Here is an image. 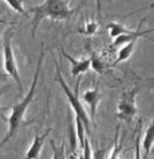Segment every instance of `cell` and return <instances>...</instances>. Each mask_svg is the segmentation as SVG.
I'll list each match as a JSON object with an SVG mask.
<instances>
[{
  "label": "cell",
  "instance_id": "3957f363",
  "mask_svg": "<svg viewBox=\"0 0 154 159\" xmlns=\"http://www.w3.org/2000/svg\"><path fill=\"white\" fill-rule=\"evenodd\" d=\"M54 64H55V73H56L55 80L59 82V84L61 85V88H62L63 92H64V95H66L68 102H69V105L71 106L73 111L75 112V116H78L79 118L82 119L84 126H85V129H86V133L91 134L90 119H89V116H87L86 111H85V108H84L83 104H82V102H81V99H79V96H78V90H79L78 87H79L81 80L77 81L75 90H71L70 88H69V85L67 84V82L64 81V79H63L62 74H61V70H60L59 64H58L56 60H54Z\"/></svg>",
  "mask_w": 154,
  "mask_h": 159
},
{
  "label": "cell",
  "instance_id": "277c9868",
  "mask_svg": "<svg viewBox=\"0 0 154 159\" xmlns=\"http://www.w3.org/2000/svg\"><path fill=\"white\" fill-rule=\"evenodd\" d=\"M139 90H140V87L136 85L122 92L121 98L116 106V116L119 120L124 121L125 123H131L134 121V116L138 112L136 99H137Z\"/></svg>",
  "mask_w": 154,
  "mask_h": 159
},
{
  "label": "cell",
  "instance_id": "ffe728a7",
  "mask_svg": "<svg viewBox=\"0 0 154 159\" xmlns=\"http://www.w3.org/2000/svg\"><path fill=\"white\" fill-rule=\"evenodd\" d=\"M8 107L7 106H0V111H7Z\"/></svg>",
  "mask_w": 154,
  "mask_h": 159
},
{
  "label": "cell",
  "instance_id": "9c48e42d",
  "mask_svg": "<svg viewBox=\"0 0 154 159\" xmlns=\"http://www.w3.org/2000/svg\"><path fill=\"white\" fill-rule=\"evenodd\" d=\"M137 42L138 40H132V42H129V43L124 44L123 46L120 48V51L117 52V57H116V60L113 66L117 64H121L123 61H125L132 56V53L134 52V48H136V45H137Z\"/></svg>",
  "mask_w": 154,
  "mask_h": 159
},
{
  "label": "cell",
  "instance_id": "5bb4252c",
  "mask_svg": "<svg viewBox=\"0 0 154 159\" xmlns=\"http://www.w3.org/2000/svg\"><path fill=\"white\" fill-rule=\"evenodd\" d=\"M4 1L14 12L19 13L23 16H28V13L24 8V0H4Z\"/></svg>",
  "mask_w": 154,
  "mask_h": 159
},
{
  "label": "cell",
  "instance_id": "44dd1931",
  "mask_svg": "<svg viewBox=\"0 0 154 159\" xmlns=\"http://www.w3.org/2000/svg\"><path fill=\"white\" fill-rule=\"evenodd\" d=\"M153 7H154V0L152 1V4L150 5V8H153Z\"/></svg>",
  "mask_w": 154,
  "mask_h": 159
},
{
  "label": "cell",
  "instance_id": "d6986e66",
  "mask_svg": "<svg viewBox=\"0 0 154 159\" xmlns=\"http://www.w3.org/2000/svg\"><path fill=\"white\" fill-rule=\"evenodd\" d=\"M0 23H1V24H5V25H7V24H13V22H7V21L1 20V19H0Z\"/></svg>",
  "mask_w": 154,
  "mask_h": 159
},
{
  "label": "cell",
  "instance_id": "8fae6325",
  "mask_svg": "<svg viewBox=\"0 0 154 159\" xmlns=\"http://www.w3.org/2000/svg\"><path fill=\"white\" fill-rule=\"evenodd\" d=\"M154 145V119L151 122V125L147 127L146 131H145V136L143 139V149L146 153V156L150 153L151 149Z\"/></svg>",
  "mask_w": 154,
  "mask_h": 159
},
{
  "label": "cell",
  "instance_id": "30bf717a",
  "mask_svg": "<svg viewBox=\"0 0 154 159\" xmlns=\"http://www.w3.org/2000/svg\"><path fill=\"white\" fill-rule=\"evenodd\" d=\"M87 50H89V53H90V60H91V68L95 70V73L98 74H103L105 72V68H106V65L103 62V60L101 59V57L99 56L95 51H93L89 45L86 46Z\"/></svg>",
  "mask_w": 154,
  "mask_h": 159
},
{
  "label": "cell",
  "instance_id": "52a82bcc",
  "mask_svg": "<svg viewBox=\"0 0 154 159\" xmlns=\"http://www.w3.org/2000/svg\"><path fill=\"white\" fill-rule=\"evenodd\" d=\"M82 98H83V102L85 103V105H87L89 108H90L91 120L92 122H95V113H97V110H98L99 103H100V100L103 98V95H101V92L99 90V88L95 87L92 88V89L85 90L83 96H82Z\"/></svg>",
  "mask_w": 154,
  "mask_h": 159
},
{
  "label": "cell",
  "instance_id": "7a4b0ae2",
  "mask_svg": "<svg viewBox=\"0 0 154 159\" xmlns=\"http://www.w3.org/2000/svg\"><path fill=\"white\" fill-rule=\"evenodd\" d=\"M29 12L33 14L31 20V37L35 38L37 29L45 19L55 21L69 20L75 14V9L69 7L67 0H45L40 5L31 7Z\"/></svg>",
  "mask_w": 154,
  "mask_h": 159
},
{
  "label": "cell",
  "instance_id": "7c38bea8",
  "mask_svg": "<svg viewBox=\"0 0 154 159\" xmlns=\"http://www.w3.org/2000/svg\"><path fill=\"white\" fill-rule=\"evenodd\" d=\"M99 29V21H91L89 20L84 22L83 27L78 29L79 34H83L85 36H93L95 34L98 32Z\"/></svg>",
  "mask_w": 154,
  "mask_h": 159
},
{
  "label": "cell",
  "instance_id": "9a60e30c",
  "mask_svg": "<svg viewBox=\"0 0 154 159\" xmlns=\"http://www.w3.org/2000/svg\"><path fill=\"white\" fill-rule=\"evenodd\" d=\"M119 133H120V126L116 128V134H115V139H114V150H113V153L109 156L113 159L119 157L120 150H121V143L119 144Z\"/></svg>",
  "mask_w": 154,
  "mask_h": 159
},
{
  "label": "cell",
  "instance_id": "7402d4cb",
  "mask_svg": "<svg viewBox=\"0 0 154 159\" xmlns=\"http://www.w3.org/2000/svg\"><path fill=\"white\" fill-rule=\"evenodd\" d=\"M1 25H5V24H1V23H0V35H1V31H2V30H1Z\"/></svg>",
  "mask_w": 154,
  "mask_h": 159
},
{
  "label": "cell",
  "instance_id": "8992f818",
  "mask_svg": "<svg viewBox=\"0 0 154 159\" xmlns=\"http://www.w3.org/2000/svg\"><path fill=\"white\" fill-rule=\"evenodd\" d=\"M61 54H62L66 59L69 61L70 64V68H71V76L73 77H77L79 75H83L84 73L89 72V69L91 68V60L90 58L87 59H76L73 56H70L64 48H61Z\"/></svg>",
  "mask_w": 154,
  "mask_h": 159
},
{
  "label": "cell",
  "instance_id": "e0dca14e",
  "mask_svg": "<svg viewBox=\"0 0 154 159\" xmlns=\"http://www.w3.org/2000/svg\"><path fill=\"white\" fill-rule=\"evenodd\" d=\"M51 145H52V148H53V150H54V158H63L64 157V153H63V149H64V145H61V150H58L56 149V147H55V144L53 143V141H51Z\"/></svg>",
  "mask_w": 154,
  "mask_h": 159
},
{
  "label": "cell",
  "instance_id": "ac0fdd59",
  "mask_svg": "<svg viewBox=\"0 0 154 159\" xmlns=\"http://www.w3.org/2000/svg\"><path fill=\"white\" fill-rule=\"evenodd\" d=\"M95 11H97L98 21L101 22V20H103V6H101V0H95Z\"/></svg>",
  "mask_w": 154,
  "mask_h": 159
},
{
  "label": "cell",
  "instance_id": "4fadbf2b",
  "mask_svg": "<svg viewBox=\"0 0 154 159\" xmlns=\"http://www.w3.org/2000/svg\"><path fill=\"white\" fill-rule=\"evenodd\" d=\"M68 136H69V143H70V151L75 153L77 144H78V139H77V131L73 127L70 119L68 120Z\"/></svg>",
  "mask_w": 154,
  "mask_h": 159
},
{
  "label": "cell",
  "instance_id": "2e32d148",
  "mask_svg": "<svg viewBox=\"0 0 154 159\" xmlns=\"http://www.w3.org/2000/svg\"><path fill=\"white\" fill-rule=\"evenodd\" d=\"M82 150H83L82 158L90 159L93 157V155H92L91 144H90V142H89V139H87V137H85V141H84V144H83V147H82Z\"/></svg>",
  "mask_w": 154,
  "mask_h": 159
},
{
  "label": "cell",
  "instance_id": "ba28073f",
  "mask_svg": "<svg viewBox=\"0 0 154 159\" xmlns=\"http://www.w3.org/2000/svg\"><path fill=\"white\" fill-rule=\"evenodd\" d=\"M52 131V128H48L47 130L43 133V134H38L33 137L31 145L29 148V150L25 153V158L28 159H36L39 158L40 151H42V148H43L44 143H45V139H47V136L50 135V133Z\"/></svg>",
  "mask_w": 154,
  "mask_h": 159
},
{
  "label": "cell",
  "instance_id": "6da1fadb",
  "mask_svg": "<svg viewBox=\"0 0 154 159\" xmlns=\"http://www.w3.org/2000/svg\"><path fill=\"white\" fill-rule=\"evenodd\" d=\"M44 57H45V48H44V44H42L40 45L39 57H38V61H37V65H36V70H35V74H33V79H32L30 89L27 92V95L24 96L19 103L15 104L14 106H12V112H11V116L8 118V131L7 134L4 136V139L0 141V149L2 147H5L14 137V135L20 129L21 123L23 122L24 114H25L29 105L32 103L33 97H35L36 88H37L38 80H39V76H40V70H42V66H43Z\"/></svg>",
  "mask_w": 154,
  "mask_h": 159
},
{
  "label": "cell",
  "instance_id": "5b68a950",
  "mask_svg": "<svg viewBox=\"0 0 154 159\" xmlns=\"http://www.w3.org/2000/svg\"><path fill=\"white\" fill-rule=\"evenodd\" d=\"M12 36V30H6L4 37V69L6 74L16 82L17 87H19V92L22 95L23 93V84H22V81H21L19 67H17L14 51H13Z\"/></svg>",
  "mask_w": 154,
  "mask_h": 159
}]
</instances>
